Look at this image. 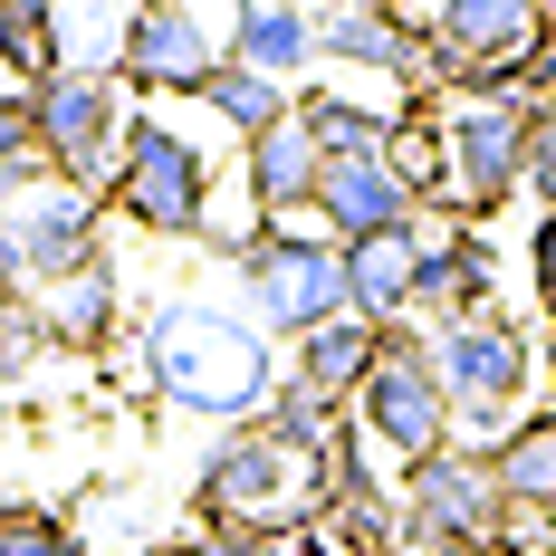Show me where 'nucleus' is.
<instances>
[{
	"label": "nucleus",
	"mask_w": 556,
	"mask_h": 556,
	"mask_svg": "<svg viewBox=\"0 0 556 556\" xmlns=\"http://www.w3.org/2000/svg\"><path fill=\"white\" fill-rule=\"evenodd\" d=\"M135 384L164 393L173 413H192V422H250L278 393V345L250 307L164 298L144 317V345H135Z\"/></svg>",
	"instance_id": "1"
},
{
	"label": "nucleus",
	"mask_w": 556,
	"mask_h": 556,
	"mask_svg": "<svg viewBox=\"0 0 556 556\" xmlns=\"http://www.w3.org/2000/svg\"><path fill=\"white\" fill-rule=\"evenodd\" d=\"M192 518L202 528H250V538H288L307 518H327V470L288 460V451L260 432V422H230L202 480H192Z\"/></svg>",
	"instance_id": "2"
},
{
	"label": "nucleus",
	"mask_w": 556,
	"mask_h": 556,
	"mask_svg": "<svg viewBox=\"0 0 556 556\" xmlns=\"http://www.w3.org/2000/svg\"><path fill=\"white\" fill-rule=\"evenodd\" d=\"M393 538L413 556H508V500L480 451H432L393 490Z\"/></svg>",
	"instance_id": "3"
},
{
	"label": "nucleus",
	"mask_w": 556,
	"mask_h": 556,
	"mask_svg": "<svg viewBox=\"0 0 556 556\" xmlns=\"http://www.w3.org/2000/svg\"><path fill=\"white\" fill-rule=\"evenodd\" d=\"M106 202L154 240H202L212 230V154L173 115H125V154L106 173Z\"/></svg>",
	"instance_id": "4"
},
{
	"label": "nucleus",
	"mask_w": 556,
	"mask_h": 556,
	"mask_svg": "<svg viewBox=\"0 0 556 556\" xmlns=\"http://www.w3.org/2000/svg\"><path fill=\"white\" fill-rule=\"evenodd\" d=\"M230 278H240L250 317L269 336H307V327H327V317H345V250L307 222H260L240 240Z\"/></svg>",
	"instance_id": "5"
},
{
	"label": "nucleus",
	"mask_w": 556,
	"mask_h": 556,
	"mask_svg": "<svg viewBox=\"0 0 556 556\" xmlns=\"http://www.w3.org/2000/svg\"><path fill=\"white\" fill-rule=\"evenodd\" d=\"M345 422L375 451H393L403 470L432 460V451H451V393H442V375H432V336H413V317L384 327V355H375V375L355 384Z\"/></svg>",
	"instance_id": "6"
},
{
	"label": "nucleus",
	"mask_w": 556,
	"mask_h": 556,
	"mask_svg": "<svg viewBox=\"0 0 556 556\" xmlns=\"http://www.w3.org/2000/svg\"><path fill=\"white\" fill-rule=\"evenodd\" d=\"M432 375L451 393V432H480V451H490L538 375V345L518 317H460V327H432Z\"/></svg>",
	"instance_id": "7"
},
{
	"label": "nucleus",
	"mask_w": 556,
	"mask_h": 556,
	"mask_svg": "<svg viewBox=\"0 0 556 556\" xmlns=\"http://www.w3.org/2000/svg\"><path fill=\"white\" fill-rule=\"evenodd\" d=\"M29 125H39V154H49L58 182H77V192H106L115 154H125V87H115V67H58L29 87Z\"/></svg>",
	"instance_id": "8"
},
{
	"label": "nucleus",
	"mask_w": 556,
	"mask_h": 556,
	"mask_svg": "<svg viewBox=\"0 0 556 556\" xmlns=\"http://www.w3.org/2000/svg\"><path fill=\"white\" fill-rule=\"evenodd\" d=\"M528 125L538 106L518 97H451L442 106V144H451V222H490L508 192H528Z\"/></svg>",
	"instance_id": "9"
},
{
	"label": "nucleus",
	"mask_w": 556,
	"mask_h": 556,
	"mask_svg": "<svg viewBox=\"0 0 556 556\" xmlns=\"http://www.w3.org/2000/svg\"><path fill=\"white\" fill-rule=\"evenodd\" d=\"M222 58H230V39L202 20V0H135L125 29H115V87H135V97H202Z\"/></svg>",
	"instance_id": "10"
},
{
	"label": "nucleus",
	"mask_w": 556,
	"mask_h": 556,
	"mask_svg": "<svg viewBox=\"0 0 556 556\" xmlns=\"http://www.w3.org/2000/svg\"><path fill=\"white\" fill-rule=\"evenodd\" d=\"M422 260H413V317L460 327V317H500V250L480 240V222H413Z\"/></svg>",
	"instance_id": "11"
},
{
	"label": "nucleus",
	"mask_w": 556,
	"mask_h": 556,
	"mask_svg": "<svg viewBox=\"0 0 556 556\" xmlns=\"http://www.w3.org/2000/svg\"><path fill=\"white\" fill-rule=\"evenodd\" d=\"M317 58L393 77V87H432V39L393 0H336V10H317Z\"/></svg>",
	"instance_id": "12"
},
{
	"label": "nucleus",
	"mask_w": 556,
	"mask_h": 556,
	"mask_svg": "<svg viewBox=\"0 0 556 556\" xmlns=\"http://www.w3.org/2000/svg\"><path fill=\"white\" fill-rule=\"evenodd\" d=\"M317 222H327L336 250H355V240H384V230H413L422 222V202L403 192V173L384 164V154H336L327 173H317V202H307Z\"/></svg>",
	"instance_id": "13"
},
{
	"label": "nucleus",
	"mask_w": 556,
	"mask_h": 556,
	"mask_svg": "<svg viewBox=\"0 0 556 556\" xmlns=\"http://www.w3.org/2000/svg\"><path fill=\"white\" fill-rule=\"evenodd\" d=\"M317 173H327V154L307 144V125H298V106H288L269 135H250V144H240V192H250V222H298V212L317 202Z\"/></svg>",
	"instance_id": "14"
},
{
	"label": "nucleus",
	"mask_w": 556,
	"mask_h": 556,
	"mask_svg": "<svg viewBox=\"0 0 556 556\" xmlns=\"http://www.w3.org/2000/svg\"><path fill=\"white\" fill-rule=\"evenodd\" d=\"M29 307H39L49 345H67V355H97V345H115V307H125V288H115V260H106V250H97V260H77V269L49 278Z\"/></svg>",
	"instance_id": "15"
},
{
	"label": "nucleus",
	"mask_w": 556,
	"mask_h": 556,
	"mask_svg": "<svg viewBox=\"0 0 556 556\" xmlns=\"http://www.w3.org/2000/svg\"><path fill=\"white\" fill-rule=\"evenodd\" d=\"M230 58L240 67H260V77H307L317 67V10H298V0H230Z\"/></svg>",
	"instance_id": "16"
},
{
	"label": "nucleus",
	"mask_w": 556,
	"mask_h": 556,
	"mask_svg": "<svg viewBox=\"0 0 556 556\" xmlns=\"http://www.w3.org/2000/svg\"><path fill=\"white\" fill-rule=\"evenodd\" d=\"M413 260H422L413 230L355 240V250H345V317H365V327H403V317H413Z\"/></svg>",
	"instance_id": "17"
},
{
	"label": "nucleus",
	"mask_w": 556,
	"mask_h": 556,
	"mask_svg": "<svg viewBox=\"0 0 556 556\" xmlns=\"http://www.w3.org/2000/svg\"><path fill=\"white\" fill-rule=\"evenodd\" d=\"M375 355H384V327H365V317H327V327L298 336V384L327 393V403H355V384L375 375Z\"/></svg>",
	"instance_id": "18"
},
{
	"label": "nucleus",
	"mask_w": 556,
	"mask_h": 556,
	"mask_svg": "<svg viewBox=\"0 0 556 556\" xmlns=\"http://www.w3.org/2000/svg\"><path fill=\"white\" fill-rule=\"evenodd\" d=\"M480 460H490V480H500V500H508V508H547V518H556V413L508 422V432L480 451Z\"/></svg>",
	"instance_id": "19"
},
{
	"label": "nucleus",
	"mask_w": 556,
	"mask_h": 556,
	"mask_svg": "<svg viewBox=\"0 0 556 556\" xmlns=\"http://www.w3.org/2000/svg\"><path fill=\"white\" fill-rule=\"evenodd\" d=\"M250 422H260V432H269V442L288 451V460L327 470V442L345 432V403H327V393H307L298 375H278V393L260 403V413H250Z\"/></svg>",
	"instance_id": "20"
},
{
	"label": "nucleus",
	"mask_w": 556,
	"mask_h": 556,
	"mask_svg": "<svg viewBox=\"0 0 556 556\" xmlns=\"http://www.w3.org/2000/svg\"><path fill=\"white\" fill-rule=\"evenodd\" d=\"M298 125H307V144L317 154H384V135H393V115L384 106H365V97H345V87H307L298 97Z\"/></svg>",
	"instance_id": "21"
},
{
	"label": "nucleus",
	"mask_w": 556,
	"mask_h": 556,
	"mask_svg": "<svg viewBox=\"0 0 556 556\" xmlns=\"http://www.w3.org/2000/svg\"><path fill=\"white\" fill-rule=\"evenodd\" d=\"M384 164L403 173V192L413 202H442L451 192V144H442V106H403L384 135Z\"/></svg>",
	"instance_id": "22"
},
{
	"label": "nucleus",
	"mask_w": 556,
	"mask_h": 556,
	"mask_svg": "<svg viewBox=\"0 0 556 556\" xmlns=\"http://www.w3.org/2000/svg\"><path fill=\"white\" fill-rule=\"evenodd\" d=\"M0 67L20 87H39L67 67V39H58V0H0Z\"/></svg>",
	"instance_id": "23"
},
{
	"label": "nucleus",
	"mask_w": 556,
	"mask_h": 556,
	"mask_svg": "<svg viewBox=\"0 0 556 556\" xmlns=\"http://www.w3.org/2000/svg\"><path fill=\"white\" fill-rule=\"evenodd\" d=\"M202 106H212V115L230 125V135L250 144V135H269V125H278L288 106H298V97H288L278 77H260V67H240V58H222V67H212V87H202Z\"/></svg>",
	"instance_id": "24"
},
{
	"label": "nucleus",
	"mask_w": 556,
	"mask_h": 556,
	"mask_svg": "<svg viewBox=\"0 0 556 556\" xmlns=\"http://www.w3.org/2000/svg\"><path fill=\"white\" fill-rule=\"evenodd\" d=\"M39 182H58V173H49V154H39V125H29V87H0V222H10Z\"/></svg>",
	"instance_id": "25"
},
{
	"label": "nucleus",
	"mask_w": 556,
	"mask_h": 556,
	"mask_svg": "<svg viewBox=\"0 0 556 556\" xmlns=\"http://www.w3.org/2000/svg\"><path fill=\"white\" fill-rule=\"evenodd\" d=\"M0 556H87V538L49 500H0Z\"/></svg>",
	"instance_id": "26"
},
{
	"label": "nucleus",
	"mask_w": 556,
	"mask_h": 556,
	"mask_svg": "<svg viewBox=\"0 0 556 556\" xmlns=\"http://www.w3.org/2000/svg\"><path fill=\"white\" fill-rule=\"evenodd\" d=\"M528 192H538V212H556V106H538L528 125Z\"/></svg>",
	"instance_id": "27"
},
{
	"label": "nucleus",
	"mask_w": 556,
	"mask_h": 556,
	"mask_svg": "<svg viewBox=\"0 0 556 556\" xmlns=\"http://www.w3.org/2000/svg\"><path fill=\"white\" fill-rule=\"evenodd\" d=\"M528 288L547 298V317H556V212H538V240H528Z\"/></svg>",
	"instance_id": "28"
},
{
	"label": "nucleus",
	"mask_w": 556,
	"mask_h": 556,
	"mask_svg": "<svg viewBox=\"0 0 556 556\" xmlns=\"http://www.w3.org/2000/svg\"><path fill=\"white\" fill-rule=\"evenodd\" d=\"M538 365H547V384H556V317H547V345H538Z\"/></svg>",
	"instance_id": "29"
},
{
	"label": "nucleus",
	"mask_w": 556,
	"mask_h": 556,
	"mask_svg": "<svg viewBox=\"0 0 556 556\" xmlns=\"http://www.w3.org/2000/svg\"><path fill=\"white\" fill-rule=\"evenodd\" d=\"M547 106H556V39H547Z\"/></svg>",
	"instance_id": "30"
},
{
	"label": "nucleus",
	"mask_w": 556,
	"mask_h": 556,
	"mask_svg": "<svg viewBox=\"0 0 556 556\" xmlns=\"http://www.w3.org/2000/svg\"><path fill=\"white\" fill-rule=\"evenodd\" d=\"M538 10H547V29H556V0H538Z\"/></svg>",
	"instance_id": "31"
},
{
	"label": "nucleus",
	"mask_w": 556,
	"mask_h": 556,
	"mask_svg": "<svg viewBox=\"0 0 556 556\" xmlns=\"http://www.w3.org/2000/svg\"><path fill=\"white\" fill-rule=\"evenodd\" d=\"M375 556H413V547H375Z\"/></svg>",
	"instance_id": "32"
}]
</instances>
